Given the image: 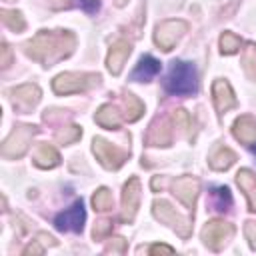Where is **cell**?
<instances>
[{
	"instance_id": "cell-19",
	"label": "cell",
	"mask_w": 256,
	"mask_h": 256,
	"mask_svg": "<svg viewBox=\"0 0 256 256\" xmlns=\"http://www.w3.org/2000/svg\"><path fill=\"white\" fill-rule=\"evenodd\" d=\"M234 160H236V156L230 148H218L210 158V166L214 170H226Z\"/></svg>"
},
{
	"instance_id": "cell-5",
	"label": "cell",
	"mask_w": 256,
	"mask_h": 256,
	"mask_svg": "<svg viewBox=\"0 0 256 256\" xmlns=\"http://www.w3.org/2000/svg\"><path fill=\"white\" fill-rule=\"evenodd\" d=\"M184 30H186V22H182V20H166L156 28L154 40L162 50H170Z\"/></svg>"
},
{
	"instance_id": "cell-7",
	"label": "cell",
	"mask_w": 256,
	"mask_h": 256,
	"mask_svg": "<svg viewBox=\"0 0 256 256\" xmlns=\"http://www.w3.org/2000/svg\"><path fill=\"white\" fill-rule=\"evenodd\" d=\"M230 234H232V226L226 224V222H218V220L210 222V224L204 228V232H202L204 242H206L210 248H214V250H218V248L226 242V238H230Z\"/></svg>"
},
{
	"instance_id": "cell-3",
	"label": "cell",
	"mask_w": 256,
	"mask_h": 256,
	"mask_svg": "<svg viewBox=\"0 0 256 256\" xmlns=\"http://www.w3.org/2000/svg\"><path fill=\"white\" fill-rule=\"evenodd\" d=\"M94 80H98L96 74H78V72H66L54 78L52 88L58 94H70V92H80L86 90Z\"/></svg>"
},
{
	"instance_id": "cell-25",
	"label": "cell",
	"mask_w": 256,
	"mask_h": 256,
	"mask_svg": "<svg viewBox=\"0 0 256 256\" xmlns=\"http://www.w3.org/2000/svg\"><path fill=\"white\" fill-rule=\"evenodd\" d=\"M246 234H248L250 242L256 238V222H248V226H246Z\"/></svg>"
},
{
	"instance_id": "cell-2",
	"label": "cell",
	"mask_w": 256,
	"mask_h": 256,
	"mask_svg": "<svg viewBox=\"0 0 256 256\" xmlns=\"http://www.w3.org/2000/svg\"><path fill=\"white\" fill-rule=\"evenodd\" d=\"M68 38H72V34H52V32H40L30 44H28V54L34 58V60H40V62H44L46 66H48V62L52 60L50 58V54L54 52V50H58L62 44H64V40H68ZM60 52V56H64V52L62 50H58Z\"/></svg>"
},
{
	"instance_id": "cell-18",
	"label": "cell",
	"mask_w": 256,
	"mask_h": 256,
	"mask_svg": "<svg viewBox=\"0 0 256 256\" xmlns=\"http://www.w3.org/2000/svg\"><path fill=\"white\" fill-rule=\"evenodd\" d=\"M36 164L40 168H52V166H56L58 164V152L52 146L42 144L38 148V152H36Z\"/></svg>"
},
{
	"instance_id": "cell-11",
	"label": "cell",
	"mask_w": 256,
	"mask_h": 256,
	"mask_svg": "<svg viewBox=\"0 0 256 256\" xmlns=\"http://www.w3.org/2000/svg\"><path fill=\"white\" fill-rule=\"evenodd\" d=\"M128 54H130V44H128L126 40H118V42L110 48V54H108V60H106L108 70H110L112 74H120V70H122V66H124Z\"/></svg>"
},
{
	"instance_id": "cell-9",
	"label": "cell",
	"mask_w": 256,
	"mask_h": 256,
	"mask_svg": "<svg viewBox=\"0 0 256 256\" xmlns=\"http://www.w3.org/2000/svg\"><path fill=\"white\" fill-rule=\"evenodd\" d=\"M174 194L188 206V208H194V202H196V194H198V180L196 178H178L174 182Z\"/></svg>"
},
{
	"instance_id": "cell-23",
	"label": "cell",
	"mask_w": 256,
	"mask_h": 256,
	"mask_svg": "<svg viewBox=\"0 0 256 256\" xmlns=\"http://www.w3.org/2000/svg\"><path fill=\"white\" fill-rule=\"evenodd\" d=\"M214 198H216L214 206H216L218 210H228V206L232 204L230 190H228L226 186H224V188H216V190H214Z\"/></svg>"
},
{
	"instance_id": "cell-24",
	"label": "cell",
	"mask_w": 256,
	"mask_h": 256,
	"mask_svg": "<svg viewBox=\"0 0 256 256\" xmlns=\"http://www.w3.org/2000/svg\"><path fill=\"white\" fill-rule=\"evenodd\" d=\"M78 4L86 10V12H96L100 6V0H78Z\"/></svg>"
},
{
	"instance_id": "cell-17",
	"label": "cell",
	"mask_w": 256,
	"mask_h": 256,
	"mask_svg": "<svg viewBox=\"0 0 256 256\" xmlns=\"http://www.w3.org/2000/svg\"><path fill=\"white\" fill-rule=\"evenodd\" d=\"M96 122H98L100 126H106V128H118L120 122H122V118H120V112H118L114 106L106 104V106H102V108L98 110Z\"/></svg>"
},
{
	"instance_id": "cell-21",
	"label": "cell",
	"mask_w": 256,
	"mask_h": 256,
	"mask_svg": "<svg viewBox=\"0 0 256 256\" xmlns=\"http://www.w3.org/2000/svg\"><path fill=\"white\" fill-rule=\"evenodd\" d=\"M92 204H94L96 210H108V208L112 206V194H110L106 188H100V190L94 194Z\"/></svg>"
},
{
	"instance_id": "cell-22",
	"label": "cell",
	"mask_w": 256,
	"mask_h": 256,
	"mask_svg": "<svg viewBox=\"0 0 256 256\" xmlns=\"http://www.w3.org/2000/svg\"><path fill=\"white\" fill-rule=\"evenodd\" d=\"M244 68L252 78H256V46L254 44H248L244 52Z\"/></svg>"
},
{
	"instance_id": "cell-13",
	"label": "cell",
	"mask_w": 256,
	"mask_h": 256,
	"mask_svg": "<svg viewBox=\"0 0 256 256\" xmlns=\"http://www.w3.org/2000/svg\"><path fill=\"white\" fill-rule=\"evenodd\" d=\"M160 72V62L152 56H142L132 72V80H150Z\"/></svg>"
},
{
	"instance_id": "cell-8",
	"label": "cell",
	"mask_w": 256,
	"mask_h": 256,
	"mask_svg": "<svg viewBox=\"0 0 256 256\" xmlns=\"http://www.w3.org/2000/svg\"><path fill=\"white\" fill-rule=\"evenodd\" d=\"M212 96H214V104H216L218 112H226L228 108L236 106L234 92H232V88L226 80H216L212 84Z\"/></svg>"
},
{
	"instance_id": "cell-12",
	"label": "cell",
	"mask_w": 256,
	"mask_h": 256,
	"mask_svg": "<svg viewBox=\"0 0 256 256\" xmlns=\"http://www.w3.org/2000/svg\"><path fill=\"white\" fill-rule=\"evenodd\" d=\"M234 136L240 140V142H246V144H254L256 142V122L254 118L250 116H242L234 122Z\"/></svg>"
},
{
	"instance_id": "cell-4",
	"label": "cell",
	"mask_w": 256,
	"mask_h": 256,
	"mask_svg": "<svg viewBox=\"0 0 256 256\" xmlns=\"http://www.w3.org/2000/svg\"><path fill=\"white\" fill-rule=\"evenodd\" d=\"M84 218H86L84 204H82V200H78V202H74L68 210L60 212V214L54 218V224H56L58 230L80 232V230H82V224H84Z\"/></svg>"
},
{
	"instance_id": "cell-27",
	"label": "cell",
	"mask_w": 256,
	"mask_h": 256,
	"mask_svg": "<svg viewBox=\"0 0 256 256\" xmlns=\"http://www.w3.org/2000/svg\"><path fill=\"white\" fill-rule=\"evenodd\" d=\"M250 148H252V152H254V154H256V142H254V144H252V146H250Z\"/></svg>"
},
{
	"instance_id": "cell-16",
	"label": "cell",
	"mask_w": 256,
	"mask_h": 256,
	"mask_svg": "<svg viewBox=\"0 0 256 256\" xmlns=\"http://www.w3.org/2000/svg\"><path fill=\"white\" fill-rule=\"evenodd\" d=\"M38 98H40V90L34 84H24V86H20V88L14 90L16 104H24L26 108L28 106H34L38 102Z\"/></svg>"
},
{
	"instance_id": "cell-20",
	"label": "cell",
	"mask_w": 256,
	"mask_h": 256,
	"mask_svg": "<svg viewBox=\"0 0 256 256\" xmlns=\"http://www.w3.org/2000/svg\"><path fill=\"white\" fill-rule=\"evenodd\" d=\"M240 44H242V40L232 32H224L222 38H220V46H222L224 54H234L240 48Z\"/></svg>"
},
{
	"instance_id": "cell-28",
	"label": "cell",
	"mask_w": 256,
	"mask_h": 256,
	"mask_svg": "<svg viewBox=\"0 0 256 256\" xmlns=\"http://www.w3.org/2000/svg\"><path fill=\"white\" fill-rule=\"evenodd\" d=\"M116 2H118V6H122V4L126 2V0H116Z\"/></svg>"
},
{
	"instance_id": "cell-14",
	"label": "cell",
	"mask_w": 256,
	"mask_h": 256,
	"mask_svg": "<svg viewBox=\"0 0 256 256\" xmlns=\"http://www.w3.org/2000/svg\"><path fill=\"white\" fill-rule=\"evenodd\" d=\"M154 214L162 220V222H166V224H170L172 228H176L182 236H184V230L180 228V224H184L182 220H180V216L172 210V206L168 204V202H164V200H160V202H154Z\"/></svg>"
},
{
	"instance_id": "cell-10",
	"label": "cell",
	"mask_w": 256,
	"mask_h": 256,
	"mask_svg": "<svg viewBox=\"0 0 256 256\" xmlns=\"http://www.w3.org/2000/svg\"><path fill=\"white\" fill-rule=\"evenodd\" d=\"M140 200V182L138 178H130L124 186V220H132Z\"/></svg>"
},
{
	"instance_id": "cell-15",
	"label": "cell",
	"mask_w": 256,
	"mask_h": 256,
	"mask_svg": "<svg viewBox=\"0 0 256 256\" xmlns=\"http://www.w3.org/2000/svg\"><path fill=\"white\" fill-rule=\"evenodd\" d=\"M236 182H238V186L246 192L252 210H256V178H254V174H252L250 170H240V172L236 174Z\"/></svg>"
},
{
	"instance_id": "cell-1",
	"label": "cell",
	"mask_w": 256,
	"mask_h": 256,
	"mask_svg": "<svg viewBox=\"0 0 256 256\" xmlns=\"http://www.w3.org/2000/svg\"><path fill=\"white\" fill-rule=\"evenodd\" d=\"M164 88L168 94L174 96H192L198 90V72L196 66L192 62H172L166 80H164Z\"/></svg>"
},
{
	"instance_id": "cell-26",
	"label": "cell",
	"mask_w": 256,
	"mask_h": 256,
	"mask_svg": "<svg viewBox=\"0 0 256 256\" xmlns=\"http://www.w3.org/2000/svg\"><path fill=\"white\" fill-rule=\"evenodd\" d=\"M150 252H172V248H170V246H158V244H156V246L150 248Z\"/></svg>"
},
{
	"instance_id": "cell-6",
	"label": "cell",
	"mask_w": 256,
	"mask_h": 256,
	"mask_svg": "<svg viewBox=\"0 0 256 256\" xmlns=\"http://www.w3.org/2000/svg\"><path fill=\"white\" fill-rule=\"evenodd\" d=\"M94 154L98 156V160H100L106 168H118V166L124 162V158H126V152H124V150H120V148L108 144V142L102 140V138H94Z\"/></svg>"
}]
</instances>
